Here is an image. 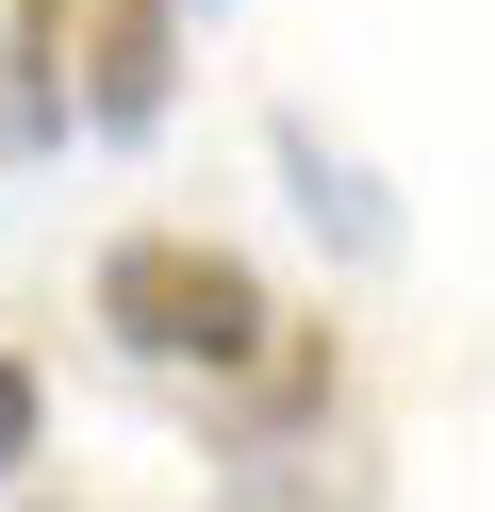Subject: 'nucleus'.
<instances>
[{"label":"nucleus","mask_w":495,"mask_h":512,"mask_svg":"<svg viewBox=\"0 0 495 512\" xmlns=\"http://www.w3.org/2000/svg\"><path fill=\"white\" fill-rule=\"evenodd\" d=\"M33 446H50V380H33V347H0V496L33 479Z\"/></svg>","instance_id":"423d86ee"},{"label":"nucleus","mask_w":495,"mask_h":512,"mask_svg":"<svg viewBox=\"0 0 495 512\" xmlns=\"http://www.w3.org/2000/svg\"><path fill=\"white\" fill-rule=\"evenodd\" d=\"M330 397H347L330 314H281V331H264L248 364L215 380V446H297V430H330Z\"/></svg>","instance_id":"7ed1b4c3"},{"label":"nucleus","mask_w":495,"mask_h":512,"mask_svg":"<svg viewBox=\"0 0 495 512\" xmlns=\"http://www.w3.org/2000/svg\"><path fill=\"white\" fill-rule=\"evenodd\" d=\"M66 100H83V133H165V100H182V0H66Z\"/></svg>","instance_id":"f03ea898"},{"label":"nucleus","mask_w":495,"mask_h":512,"mask_svg":"<svg viewBox=\"0 0 495 512\" xmlns=\"http://www.w3.org/2000/svg\"><path fill=\"white\" fill-rule=\"evenodd\" d=\"M99 331H116L132 364H165V380L215 397V380L281 331V298H264V265L215 248V232H116L99 248Z\"/></svg>","instance_id":"f257e3e1"},{"label":"nucleus","mask_w":495,"mask_h":512,"mask_svg":"<svg viewBox=\"0 0 495 512\" xmlns=\"http://www.w3.org/2000/svg\"><path fill=\"white\" fill-rule=\"evenodd\" d=\"M83 100H66V0H0V149H66Z\"/></svg>","instance_id":"20e7f679"},{"label":"nucleus","mask_w":495,"mask_h":512,"mask_svg":"<svg viewBox=\"0 0 495 512\" xmlns=\"http://www.w3.org/2000/svg\"><path fill=\"white\" fill-rule=\"evenodd\" d=\"M264 149H281V182H297V215H314V232H347L363 265H380V248H396V215H380V182H363L347 149L314 133V116H264Z\"/></svg>","instance_id":"39448f33"}]
</instances>
